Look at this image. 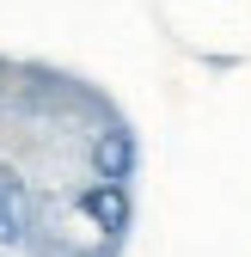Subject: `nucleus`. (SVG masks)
<instances>
[{
	"label": "nucleus",
	"mask_w": 251,
	"mask_h": 257,
	"mask_svg": "<svg viewBox=\"0 0 251 257\" xmlns=\"http://www.w3.org/2000/svg\"><path fill=\"white\" fill-rule=\"evenodd\" d=\"M141 166V147L129 128H98L92 135V172H98V184H129Z\"/></svg>",
	"instance_id": "7ed1b4c3"
},
{
	"label": "nucleus",
	"mask_w": 251,
	"mask_h": 257,
	"mask_svg": "<svg viewBox=\"0 0 251 257\" xmlns=\"http://www.w3.org/2000/svg\"><path fill=\"white\" fill-rule=\"evenodd\" d=\"M74 208H80V214H86L104 239H122V233H129V220H135L129 184H86L80 196H74Z\"/></svg>",
	"instance_id": "f03ea898"
},
{
	"label": "nucleus",
	"mask_w": 251,
	"mask_h": 257,
	"mask_svg": "<svg viewBox=\"0 0 251 257\" xmlns=\"http://www.w3.org/2000/svg\"><path fill=\"white\" fill-rule=\"evenodd\" d=\"M37 239V196L19 166H0V251H25Z\"/></svg>",
	"instance_id": "f257e3e1"
}]
</instances>
